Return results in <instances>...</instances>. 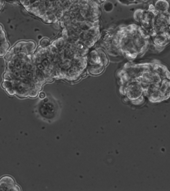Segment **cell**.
I'll use <instances>...</instances> for the list:
<instances>
[{
    "label": "cell",
    "instance_id": "1",
    "mask_svg": "<svg viewBox=\"0 0 170 191\" xmlns=\"http://www.w3.org/2000/svg\"><path fill=\"white\" fill-rule=\"evenodd\" d=\"M39 110L42 115L48 119L54 117L57 111V108L55 105L49 102L47 99L43 100V102L41 104Z\"/></svg>",
    "mask_w": 170,
    "mask_h": 191
},
{
    "label": "cell",
    "instance_id": "2",
    "mask_svg": "<svg viewBox=\"0 0 170 191\" xmlns=\"http://www.w3.org/2000/svg\"><path fill=\"white\" fill-rule=\"evenodd\" d=\"M0 191H20V189L15 184L14 179L6 176L0 179Z\"/></svg>",
    "mask_w": 170,
    "mask_h": 191
},
{
    "label": "cell",
    "instance_id": "3",
    "mask_svg": "<svg viewBox=\"0 0 170 191\" xmlns=\"http://www.w3.org/2000/svg\"><path fill=\"white\" fill-rule=\"evenodd\" d=\"M104 66L102 63L98 65H89L88 67V70L90 73L93 75H96L101 73L104 69Z\"/></svg>",
    "mask_w": 170,
    "mask_h": 191
},
{
    "label": "cell",
    "instance_id": "4",
    "mask_svg": "<svg viewBox=\"0 0 170 191\" xmlns=\"http://www.w3.org/2000/svg\"><path fill=\"white\" fill-rule=\"evenodd\" d=\"M155 8L161 13L166 12L169 8V3L167 0H157L155 3Z\"/></svg>",
    "mask_w": 170,
    "mask_h": 191
},
{
    "label": "cell",
    "instance_id": "5",
    "mask_svg": "<svg viewBox=\"0 0 170 191\" xmlns=\"http://www.w3.org/2000/svg\"><path fill=\"white\" fill-rule=\"evenodd\" d=\"M2 87L6 89V92L10 96H14L16 94L14 84L12 81H5L2 84Z\"/></svg>",
    "mask_w": 170,
    "mask_h": 191
},
{
    "label": "cell",
    "instance_id": "6",
    "mask_svg": "<svg viewBox=\"0 0 170 191\" xmlns=\"http://www.w3.org/2000/svg\"><path fill=\"white\" fill-rule=\"evenodd\" d=\"M101 36L102 39L105 42H109L110 40H111L112 38V36L111 35L109 32L107 31L103 32L101 34Z\"/></svg>",
    "mask_w": 170,
    "mask_h": 191
},
{
    "label": "cell",
    "instance_id": "7",
    "mask_svg": "<svg viewBox=\"0 0 170 191\" xmlns=\"http://www.w3.org/2000/svg\"><path fill=\"white\" fill-rule=\"evenodd\" d=\"M38 94H39V91L36 88H32V89H30L29 91L28 96L34 98V97H37Z\"/></svg>",
    "mask_w": 170,
    "mask_h": 191
},
{
    "label": "cell",
    "instance_id": "8",
    "mask_svg": "<svg viewBox=\"0 0 170 191\" xmlns=\"http://www.w3.org/2000/svg\"><path fill=\"white\" fill-rule=\"evenodd\" d=\"M40 44L42 46V47H46L47 46H49L50 45V40L45 38L43 39H42L40 42Z\"/></svg>",
    "mask_w": 170,
    "mask_h": 191
},
{
    "label": "cell",
    "instance_id": "9",
    "mask_svg": "<svg viewBox=\"0 0 170 191\" xmlns=\"http://www.w3.org/2000/svg\"><path fill=\"white\" fill-rule=\"evenodd\" d=\"M41 63L44 66L45 69H48L49 65H50V61H49V59H47V58H44V59L42 60Z\"/></svg>",
    "mask_w": 170,
    "mask_h": 191
},
{
    "label": "cell",
    "instance_id": "10",
    "mask_svg": "<svg viewBox=\"0 0 170 191\" xmlns=\"http://www.w3.org/2000/svg\"><path fill=\"white\" fill-rule=\"evenodd\" d=\"M104 8L106 11H110L113 9V5L111 3H107L105 4Z\"/></svg>",
    "mask_w": 170,
    "mask_h": 191
},
{
    "label": "cell",
    "instance_id": "11",
    "mask_svg": "<svg viewBox=\"0 0 170 191\" xmlns=\"http://www.w3.org/2000/svg\"><path fill=\"white\" fill-rule=\"evenodd\" d=\"M36 67H37V69H39V70H41V71H43V70H45L46 69L44 66L42 65V63H38L37 64V66H36Z\"/></svg>",
    "mask_w": 170,
    "mask_h": 191
},
{
    "label": "cell",
    "instance_id": "12",
    "mask_svg": "<svg viewBox=\"0 0 170 191\" xmlns=\"http://www.w3.org/2000/svg\"><path fill=\"white\" fill-rule=\"evenodd\" d=\"M118 1L124 5H129L130 4L128 0H118Z\"/></svg>",
    "mask_w": 170,
    "mask_h": 191
},
{
    "label": "cell",
    "instance_id": "13",
    "mask_svg": "<svg viewBox=\"0 0 170 191\" xmlns=\"http://www.w3.org/2000/svg\"><path fill=\"white\" fill-rule=\"evenodd\" d=\"M39 96L40 98L42 99V98H45V97H46V94H45V93L43 92H42L39 93Z\"/></svg>",
    "mask_w": 170,
    "mask_h": 191
},
{
    "label": "cell",
    "instance_id": "14",
    "mask_svg": "<svg viewBox=\"0 0 170 191\" xmlns=\"http://www.w3.org/2000/svg\"><path fill=\"white\" fill-rule=\"evenodd\" d=\"M136 0H128V1L129 2L130 4L132 3H133L134 2L136 1Z\"/></svg>",
    "mask_w": 170,
    "mask_h": 191
}]
</instances>
